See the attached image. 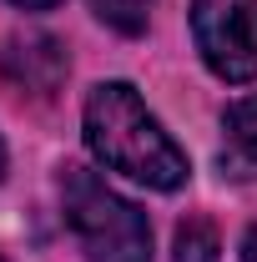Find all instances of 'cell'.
I'll list each match as a JSON object with an SVG mask.
<instances>
[{"instance_id":"obj_10","label":"cell","mask_w":257,"mask_h":262,"mask_svg":"<svg viewBox=\"0 0 257 262\" xmlns=\"http://www.w3.org/2000/svg\"><path fill=\"white\" fill-rule=\"evenodd\" d=\"M0 177H5V141H0Z\"/></svg>"},{"instance_id":"obj_3","label":"cell","mask_w":257,"mask_h":262,"mask_svg":"<svg viewBox=\"0 0 257 262\" xmlns=\"http://www.w3.org/2000/svg\"><path fill=\"white\" fill-rule=\"evenodd\" d=\"M192 35L222 81L257 76V0H192Z\"/></svg>"},{"instance_id":"obj_5","label":"cell","mask_w":257,"mask_h":262,"mask_svg":"<svg viewBox=\"0 0 257 262\" xmlns=\"http://www.w3.org/2000/svg\"><path fill=\"white\" fill-rule=\"evenodd\" d=\"M222 171L257 177V96L232 101L222 116Z\"/></svg>"},{"instance_id":"obj_8","label":"cell","mask_w":257,"mask_h":262,"mask_svg":"<svg viewBox=\"0 0 257 262\" xmlns=\"http://www.w3.org/2000/svg\"><path fill=\"white\" fill-rule=\"evenodd\" d=\"M242 262H257V227L247 232V242H242Z\"/></svg>"},{"instance_id":"obj_1","label":"cell","mask_w":257,"mask_h":262,"mask_svg":"<svg viewBox=\"0 0 257 262\" xmlns=\"http://www.w3.org/2000/svg\"><path fill=\"white\" fill-rule=\"evenodd\" d=\"M86 146L96 162L121 171L141 187L177 192L187 182V157L182 146L161 131V121L141 106V96L126 81H101L86 96Z\"/></svg>"},{"instance_id":"obj_7","label":"cell","mask_w":257,"mask_h":262,"mask_svg":"<svg viewBox=\"0 0 257 262\" xmlns=\"http://www.w3.org/2000/svg\"><path fill=\"white\" fill-rule=\"evenodd\" d=\"M91 10H96L111 31L141 35L146 31V15H152V0H91Z\"/></svg>"},{"instance_id":"obj_6","label":"cell","mask_w":257,"mask_h":262,"mask_svg":"<svg viewBox=\"0 0 257 262\" xmlns=\"http://www.w3.org/2000/svg\"><path fill=\"white\" fill-rule=\"evenodd\" d=\"M217 232H212V222H202V217H192V222H182L177 227V262H217Z\"/></svg>"},{"instance_id":"obj_9","label":"cell","mask_w":257,"mask_h":262,"mask_svg":"<svg viewBox=\"0 0 257 262\" xmlns=\"http://www.w3.org/2000/svg\"><path fill=\"white\" fill-rule=\"evenodd\" d=\"M15 5H20V10H51L56 0H15Z\"/></svg>"},{"instance_id":"obj_4","label":"cell","mask_w":257,"mask_h":262,"mask_svg":"<svg viewBox=\"0 0 257 262\" xmlns=\"http://www.w3.org/2000/svg\"><path fill=\"white\" fill-rule=\"evenodd\" d=\"M0 66H5V81L15 86V91H31V96H56V86L66 81V51L56 35H15L10 46H5V56H0Z\"/></svg>"},{"instance_id":"obj_11","label":"cell","mask_w":257,"mask_h":262,"mask_svg":"<svg viewBox=\"0 0 257 262\" xmlns=\"http://www.w3.org/2000/svg\"><path fill=\"white\" fill-rule=\"evenodd\" d=\"M0 262H5V257H0Z\"/></svg>"},{"instance_id":"obj_2","label":"cell","mask_w":257,"mask_h":262,"mask_svg":"<svg viewBox=\"0 0 257 262\" xmlns=\"http://www.w3.org/2000/svg\"><path fill=\"white\" fill-rule=\"evenodd\" d=\"M61 202L76 242L91 262H152V227L121 192H111L91 166L61 171Z\"/></svg>"}]
</instances>
